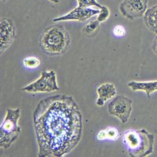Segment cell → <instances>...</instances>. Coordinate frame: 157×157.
Masks as SVG:
<instances>
[{
    "label": "cell",
    "instance_id": "1",
    "mask_svg": "<svg viewBox=\"0 0 157 157\" xmlns=\"http://www.w3.org/2000/svg\"><path fill=\"white\" fill-rule=\"evenodd\" d=\"M39 157H61L80 142L82 116L72 96L57 94L39 101L33 113Z\"/></svg>",
    "mask_w": 157,
    "mask_h": 157
},
{
    "label": "cell",
    "instance_id": "2",
    "mask_svg": "<svg viewBox=\"0 0 157 157\" xmlns=\"http://www.w3.org/2000/svg\"><path fill=\"white\" fill-rule=\"evenodd\" d=\"M71 39L67 30L61 25H51L43 31L39 44L42 51L49 56L64 54L70 45Z\"/></svg>",
    "mask_w": 157,
    "mask_h": 157
},
{
    "label": "cell",
    "instance_id": "3",
    "mask_svg": "<svg viewBox=\"0 0 157 157\" xmlns=\"http://www.w3.org/2000/svg\"><path fill=\"white\" fill-rule=\"evenodd\" d=\"M123 141L130 156L145 157L153 152L155 137L145 129L127 130L123 134Z\"/></svg>",
    "mask_w": 157,
    "mask_h": 157
},
{
    "label": "cell",
    "instance_id": "4",
    "mask_svg": "<svg viewBox=\"0 0 157 157\" xmlns=\"http://www.w3.org/2000/svg\"><path fill=\"white\" fill-rule=\"evenodd\" d=\"M21 117V109L8 108L6 115L0 128V147L8 149L16 141L21 128L18 126V121Z\"/></svg>",
    "mask_w": 157,
    "mask_h": 157
},
{
    "label": "cell",
    "instance_id": "5",
    "mask_svg": "<svg viewBox=\"0 0 157 157\" xmlns=\"http://www.w3.org/2000/svg\"><path fill=\"white\" fill-rule=\"evenodd\" d=\"M58 90L60 87L57 85V75L54 70L43 71L37 80L21 89V91L30 94L50 93Z\"/></svg>",
    "mask_w": 157,
    "mask_h": 157
},
{
    "label": "cell",
    "instance_id": "6",
    "mask_svg": "<svg viewBox=\"0 0 157 157\" xmlns=\"http://www.w3.org/2000/svg\"><path fill=\"white\" fill-rule=\"evenodd\" d=\"M132 112V100L123 95L115 97L108 105L109 115L116 116L122 123L128 122Z\"/></svg>",
    "mask_w": 157,
    "mask_h": 157
},
{
    "label": "cell",
    "instance_id": "7",
    "mask_svg": "<svg viewBox=\"0 0 157 157\" xmlns=\"http://www.w3.org/2000/svg\"><path fill=\"white\" fill-rule=\"evenodd\" d=\"M148 0H123L120 10L123 17L130 20L141 17L148 10Z\"/></svg>",
    "mask_w": 157,
    "mask_h": 157
},
{
    "label": "cell",
    "instance_id": "8",
    "mask_svg": "<svg viewBox=\"0 0 157 157\" xmlns=\"http://www.w3.org/2000/svg\"><path fill=\"white\" fill-rule=\"evenodd\" d=\"M0 38H1V49L0 54L2 55L4 52L11 46L16 39V27L14 22L10 18L2 17L0 21Z\"/></svg>",
    "mask_w": 157,
    "mask_h": 157
},
{
    "label": "cell",
    "instance_id": "9",
    "mask_svg": "<svg viewBox=\"0 0 157 157\" xmlns=\"http://www.w3.org/2000/svg\"><path fill=\"white\" fill-rule=\"evenodd\" d=\"M101 10L92 9L90 7H81L78 6L71 10L64 16L54 18V22L67 21H85L94 15H98Z\"/></svg>",
    "mask_w": 157,
    "mask_h": 157
},
{
    "label": "cell",
    "instance_id": "10",
    "mask_svg": "<svg viewBox=\"0 0 157 157\" xmlns=\"http://www.w3.org/2000/svg\"><path fill=\"white\" fill-rule=\"evenodd\" d=\"M98 98L96 101V105L99 107L103 106L106 101L112 100L116 95V88L112 82H105L101 84L97 89Z\"/></svg>",
    "mask_w": 157,
    "mask_h": 157
},
{
    "label": "cell",
    "instance_id": "11",
    "mask_svg": "<svg viewBox=\"0 0 157 157\" xmlns=\"http://www.w3.org/2000/svg\"><path fill=\"white\" fill-rule=\"evenodd\" d=\"M127 86L133 91H145L147 97L150 99L151 94L157 91V80L148 81V82L130 81L127 83Z\"/></svg>",
    "mask_w": 157,
    "mask_h": 157
},
{
    "label": "cell",
    "instance_id": "12",
    "mask_svg": "<svg viewBox=\"0 0 157 157\" xmlns=\"http://www.w3.org/2000/svg\"><path fill=\"white\" fill-rule=\"evenodd\" d=\"M144 21L148 30L157 34V5L147 10Z\"/></svg>",
    "mask_w": 157,
    "mask_h": 157
},
{
    "label": "cell",
    "instance_id": "13",
    "mask_svg": "<svg viewBox=\"0 0 157 157\" xmlns=\"http://www.w3.org/2000/svg\"><path fill=\"white\" fill-rule=\"evenodd\" d=\"M120 137V133L115 127H108L98 134V140H117Z\"/></svg>",
    "mask_w": 157,
    "mask_h": 157
},
{
    "label": "cell",
    "instance_id": "14",
    "mask_svg": "<svg viewBox=\"0 0 157 157\" xmlns=\"http://www.w3.org/2000/svg\"><path fill=\"white\" fill-rule=\"evenodd\" d=\"M100 23L98 20L91 21L82 29V33L87 37H94L100 30Z\"/></svg>",
    "mask_w": 157,
    "mask_h": 157
},
{
    "label": "cell",
    "instance_id": "15",
    "mask_svg": "<svg viewBox=\"0 0 157 157\" xmlns=\"http://www.w3.org/2000/svg\"><path fill=\"white\" fill-rule=\"evenodd\" d=\"M24 65L28 68H36L40 65V60L37 57H26L23 61Z\"/></svg>",
    "mask_w": 157,
    "mask_h": 157
},
{
    "label": "cell",
    "instance_id": "16",
    "mask_svg": "<svg viewBox=\"0 0 157 157\" xmlns=\"http://www.w3.org/2000/svg\"><path fill=\"white\" fill-rule=\"evenodd\" d=\"M78 6L81 7H90V6H95L98 9H101L103 6L98 3L96 0H77Z\"/></svg>",
    "mask_w": 157,
    "mask_h": 157
},
{
    "label": "cell",
    "instance_id": "17",
    "mask_svg": "<svg viewBox=\"0 0 157 157\" xmlns=\"http://www.w3.org/2000/svg\"><path fill=\"white\" fill-rule=\"evenodd\" d=\"M109 16H110V10H109V9L107 6H103V7L101 9L100 13L98 14V18H97V20H98V21L101 23V22L107 21V20L109 19Z\"/></svg>",
    "mask_w": 157,
    "mask_h": 157
},
{
    "label": "cell",
    "instance_id": "18",
    "mask_svg": "<svg viewBox=\"0 0 157 157\" xmlns=\"http://www.w3.org/2000/svg\"><path fill=\"white\" fill-rule=\"evenodd\" d=\"M113 32H114L115 36H117V37H122V36H125L126 30L121 25H117L114 28Z\"/></svg>",
    "mask_w": 157,
    "mask_h": 157
},
{
    "label": "cell",
    "instance_id": "19",
    "mask_svg": "<svg viewBox=\"0 0 157 157\" xmlns=\"http://www.w3.org/2000/svg\"><path fill=\"white\" fill-rule=\"evenodd\" d=\"M152 50L153 51L154 54L157 56V34L155 36V39H154V41L153 43H152Z\"/></svg>",
    "mask_w": 157,
    "mask_h": 157
},
{
    "label": "cell",
    "instance_id": "20",
    "mask_svg": "<svg viewBox=\"0 0 157 157\" xmlns=\"http://www.w3.org/2000/svg\"><path fill=\"white\" fill-rule=\"evenodd\" d=\"M50 1L52 2H54V3H57V2H59V0H50Z\"/></svg>",
    "mask_w": 157,
    "mask_h": 157
},
{
    "label": "cell",
    "instance_id": "21",
    "mask_svg": "<svg viewBox=\"0 0 157 157\" xmlns=\"http://www.w3.org/2000/svg\"><path fill=\"white\" fill-rule=\"evenodd\" d=\"M5 1H6V0H2V2H5Z\"/></svg>",
    "mask_w": 157,
    "mask_h": 157
}]
</instances>
